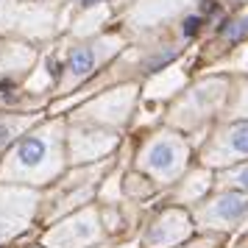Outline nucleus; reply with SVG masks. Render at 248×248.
Returning a JSON list of instances; mask_svg holds the SVG:
<instances>
[{"label":"nucleus","instance_id":"1","mask_svg":"<svg viewBox=\"0 0 248 248\" xmlns=\"http://www.w3.org/2000/svg\"><path fill=\"white\" fill-rule=\"evenodd\" d=\"M229 84L232 76L229 73H215V76H203L187 84L184 90L170 101L168 112H165V123L173 131H203L215 117L220 120L229 98Z\"/></svg>","mask_w":248,"mask_h":248},{"label":"nucleus","instance_id":"2","mask_svg":"<svg viewBox=\"0 0 248 248\" xmlns=\"http://www.w3.org/2000/svg\"><path fill=\"white\" fill-rule=\"evenodd\" d=\"M64 120H50L17 140L9 159V170L14 176L31 181H47L64 168Z\"/></svg>","mask_w":248,"mask_h":248},{"label":"nucleus","instance_id":"3","mask_svg":"<svg viewBox=\"0 0 248 248\" xmlns=\"http://www.w3.org/2000/svg\"><path fill=\"white\" fill-rule=\"evenodd\" d=\"M125 45H128V39L120 31H103L98 36L73 39L62 59L56 95H70L78 87H87L95 76H101L106 64H112L120 50H125Z\"/></svg>","mask_w":248,"mask_h":248},{"label":"nucleus","instance_id":"4","mask_svg":"<svg viewBox=\"0 0 248 248\" xmlns=\"http://www.w3.org/2000/svg\"><path fill=\"white\" fill-rule=\"evenodd\" d=\"M187 159H190V142L184 140L181 131H173L165 125L142 140L137 151V168L156 184H170L187 168Z\"/></svg>","mask_w":248,"mask_h":248},{"label":"nucleus","instance_id":"5","mask_svg":"<svg viewBox=\"0 0 248 248\" xmlns=\"http://www.w3.org/2000/svg\"><path fill=\"white\" fill-rule=\"evenodd\" d=\"M137 103H140V84H134V81L114 84L109 90L92 92L90 101L76 103L70 123H87V125H101V128L120 131L123 125H128Z\"/></svg>","mask_w":248,"mask_h":248},{"label":"nucleus","instance_id":"6","mask_svg":"<svg viewBox=\"0 0 248 248\" xmlns=\"http://www.w3.org/2000/svg\"><path fill=\"white\" fill-rule=\"evenodd\" d=\"M198 6V0H131L120 17V34L125 39H142L151 34H162L179 23L187 12Z\"/></svg>","mask_w":248,"mask_h":248},{"label":"nucleus","instance_id":"7","mask_svg":"<svg viewBox=\"0 0 248 248\" xmlns=\"http://www.w3.org/2000/svg\"><path fill=\"white\" fill-rule=\"evenodd\" d=\"M120 145V134L112 128L101 125H87V123H67L64 134V148L73 165H92L101 162L106 154H112Z\"/></svg>","mask_w":248,"mask_h":248},{"label":"nucleus","instance_id":"8","mask_svg":"<svg viewBox=\"0 0 248 248\" xmlns=\"http://www.w3.org/2000/svg\"><path fill=\"white\" fill-rule=\"evenodd\" d=\"M201 159L206 168H229L248 159V120L223 123L212 131L201 148Z\"/></svg>","mask_w":248,"mask_h":248},{"label":"nucleus","instance_id":"9","mask_svg":"<svg viewBox=\"0 0 248 248\" xmlns=\"http://www.w3.org/2000/svg\"><path fill=\"white\" fill-rule=\"evenodd\" d=\"M248 215V195L237 190L217 192L212 201H206L195 212L198 223L206 229H234L240 226V220Z\"/></svg>","mask_w":248,"mask_h":248},{"label":"nucleus","instance_id":"10","mask_svg":"<svg viewBox=\"0 0 248 248\" xmlns=\"http://www.w3.org/2000/svg\"><path fill=\"white\" fill-rule=\"evenodd\" d=\"M101 237V226H98V215L95 209H84V212L73 215L67 223H62L47 234V246L53 248H84L95 243Z\"/></svg>","mask_w":248,"mask_h":248},{"label":"nucleus","instance_id":"11","mask_svg":"<svg viewBox=\"0 0 248 248\" xmlns=\"http://www.w3.org/2000/svg\"><path fill=\"white\" fill-rule=\"evenodd\" d=\"M190 84V76H187V67L181 62H170L162 70L151 73L145 78V87L140 95H145V101L151 103H162V101H173L184 87Z\"/></svg>","mask_w":248,"mask_h":248},{"label":"nucleus","instance_id":"12","mask_svg":"<svg viewBox=\"0 0 248 248\" xmlns=\"http://www.w3.org/2000/svg\"><path fill=\"white\" fill-rule=\"evenodd\" d=\"M190 232H192L190 217L181 212V209H170V212L159 215L156 223L148 229L145 246L148 248H168V246H173V243H181Z\"/></svg>","mask_w":248,"mask_h":248},{"label":"nucleus","instance_id":"13","mask_svg":"<svg viewBox=\"0 0 248 248\" xmlns=\"http://www.w3.org/2000/svg\"><path fill=\"white\" fill-rule=\"evenodd\" d=\"M223 123H234V120H248V76H232L229 84V98H226Z\"/></svg>","mask_w":248,"mask_h":248},{"label":"nucleus","instance_id":"14","mask_svg":"<svg viewBox=\"0 0 248 248\" xmlns=\"http://www.w3.org/2000/svg\"><path fill=\"white\" fill-rule=\"evenodd\" d=\"M248 39V6L243 9V12H237L234 17H229L226 20V25L217 31V36H215V45L220 42V45H232L229 50H234L240 42H246Z\"/></svg>","mask_w":248,"mask_h":248},{"label":"nucleus","instance_id":"15","mask_svg":"<svg viewBox=\"0 0 248 248\" xmlns=\"http://www.w3.org/2000/svg\"><path fill=\"white\" fill-rule=\"evenodd\" d=\"M209 184H212V173H209V168L192 170L190 176L179 184L176 198H179V201H195V198H201L203 192L209 190Z\"/></svg>","mask_w":248,"mask_h":248},{"label":"nucleus","instance_id":"16","mask_svg":"<svg viewBox=\"0 0 248 248\" xmlns=\"http://www.w3.org/2000/svg\"><path fill=\"white\" fill-rule=\"evenodd\" d=\"M28 123H31L28 117H9V114H3L0 117V148H6L14 137H20V131Z\"/></svg>","mask_w":248,"mask_h":248},{"label":"nucleus","instance_id":"17","mask_svg":"<svg viewBox=\"0 0 248 248\" xmlns=\"http://www.w3.org/2000/svg\"><path fill=\"white\" fill-rule=\"evenodd\" d=\"M223 184H229L232 190L246 192V195H248V159H246V162H240L237 168L226 170V173H223Z\"/></svg>","mask_w":248,"mask_h":248},{"label":"nucleus","instance_id":"18","mask_svg":"<svg viewBox=\"0 0 248 248\" xmlns=\"http://www.w3.org/2000/svg\"><path fill=\"white\" fill-rule=\"evenodd\" d=\"M78 3H81V0H64V6H67V9H76Z\"/></svg>","mask_w":248,"mask_h":248},{"label":"nucleus","instance_id":"19","mask_svg":"<svg viewBox=\"0 0 248 248\" xmlns=\"http://www.w3.org/2000/svg\"><path fill=\"white\" fill-rule=\"evenodd\" d=\"M246 67H248V62H246Z\"/></svg>","mask_w":248,"mask_h":248}]
</instances>
